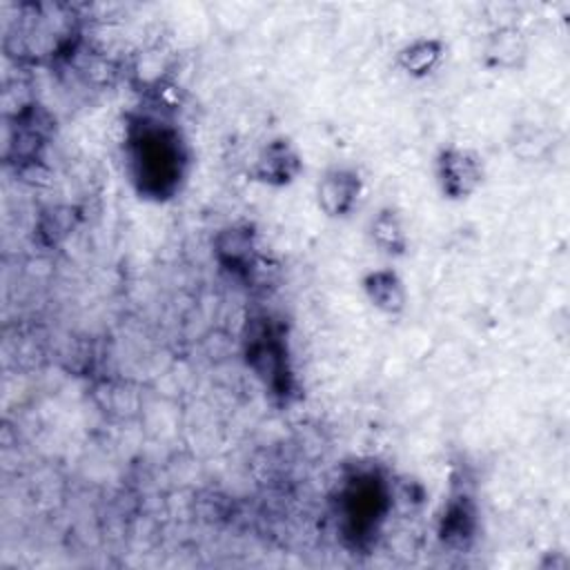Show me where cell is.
Returning <instances> with one entry per match:
<instances>
[{"label": "cell", "mask_w": 570, "mask_h": 570, "mask_svg": "<svg viewBox=\"0 0 570 570\" xmlns=\"http://www.w3.org/2000/svg\"><path fill=\"white\" fill-rule=\"evenodd\" d=\"M305 165L298 147L287 136H272L258 147L247 176L263 187L281 189L296 183Z\"/></svg>", "instance_id": "52a82bcc"}, {"label": "cell", "mask_w": 570, "mask_h": 570, "mask_svg": "<svg viewBox=\"0 0 570 570\" xmlns=\"http://www.w3.org/2000/svg\"><path fill=\"white\" fill-rule=\"evenodd\" d=\"M528 56V42L521 29L505 24L494 29L483 47V65L488 69H501L512 71L523 65Z\"/></svg>", "instance_id": "4fadbf2b"}, {"label": "cell", "mask_w": 570, "mask_h": 570, "mask_svg": "<svg viewBox=\"0 0 570 570\" xmlns=\"http://www.w3.org/2000/svg\"><path fill=\"white\" fill-rule=\"evenodd\" d=\"M367 236H370L372 245L383 256H390V258L405 256V252L410 247V234H407L405 218L392 205H383L381 209H376V214L370 218Z\"/></svg>", "instance_id": "7c38bea8"}, {"label": "cell", "mask_w": 570, "mask_h": 570, "mask_svg": "<svg viewBox=\"0 0 570 570\" xmlns=\"http://www.w3.org/2000/svg\"><path fill=\"white\" fill-rule=\"evenodd\" d=\"M212 252L218 267L236 281L249 283L258 272V265H261L258 232L247 220H238L220 227L214 234Z\"/></svg>", "instance_id": "5b68a950"}, {"label": "cell", "mask_w": 570, "mask_h": 570, "mask_svg": "<svg viewBox=\"0 0 570 570\" xmlns=\"http://www.w3.org/2000/svg\"><path fill=\"white\" fill-rule=\"evenodd\" d=\"M363 191L365 183L356 167L332 165L316 180V207L332 220H347L358 209Z\"/></svg>", "instance_id": "8992f818"}, {"label": "cell", "mask_w": 570, "mask_h": 570, "mask_svg": "<svg viewBox=\"0 0 570 570\" xmlns=\"http://www.w3.org/2000/svg\"><path fill=\"white\" fill-rule=\"evenodd\" d=\"M361 289L370 305L385 316H399L407 305V287L401 274L392 267L365 272L361 278Z\"/></svg>", "instance_id": "30bf717a"}, {"label": "cell", "mask_w": 570, "mask_h": 570, "mask_svg": "<svg viewBox=\"0 0 570 570\" xmlns=\"http://www.w3.org/2000/svg\"><path fill=\"white\" fill-rule=\"evenodd\" d=\"M122 142L125 169L140 198L163 203L180 191L191 167V151L174 120L156 114L131 116Z\"/></svg>", "instance_id": "6da1fadb"}, {"label": "cell", "mask_w": 570, "mask_h": 570, "mask_svg": "<svg viewBox=\"0 0 570 570\" xmlns=\"http://www.w3.org/2000/svg\"><path fill=\"white\" fill-rule=\"evenodd\" d=\"M73 218H76V212L71 209V207H51L45 216H42V220H40V227H38V232L40 234H49L51 229H53V243L58 240V238H62V236H67L71 229H73Z\"/></svg>", "instance_id": "5bb4252c"}, {"label": "cell", "mask_w": 570, "mask_h": 570, "mask_svg": "<svg viewBox=\"0 0 570 570\" xmlns=\"http://www.w3.org/2000/svg\"><path fill=\"white\" fill-rule=\"evenodd\" d=\"M7 136V158L13 154L18 163L33 165L40 160L49 131H51V118L47 111L27 107L20 114H16V125H9Z\"/></svg>", "instance_id": "9c48e42d"}, {"label": "cell", "mask_w": 570, "mask_h": 570, "mask_svg": "<svg viewBox=\"0 0 570 570\" xmlns=\"http://www.w3.org/2000/svg\"><path fill=\"white\" fill-rule=\"evenodd\" d=\"M445 51H448V45L441 38L419 36V38L405 42L394 53V65L403 76H407L412 80H423L441 67Z\"/></svg>", "instance_id": "8fae6325"}, {"label": "cell", "mask_w": 570, "mask_h": 570, "mask_svg": "<svg viewBox=\"0 0 570 570\" xmlns=\"http://www.w3.org/2000/svg\"><path fill=\"white\" fill-rule=\"evenodd\" d=\"M485 180V163L479 151L463 145H445L434 156V183L445 200L470 198Z\"/></svg>", "instance_id": "277c9868"}, {"label": "cell", "mask_w": 570, "mask_h": 570, "mask_svg": "<svg viewBox=\"0 0 570 570\" xmlns=\"http://www.w3.org/2000/svg\"><path fill=\"white\" fill-rule=\"evenodd\" d=\"M479 530V505L465 488L450 492L439 517L436 537L445 548L468 550Z\"/></svg>", "instance_id": "ba28073f"}, {"label": "cell", "mask_w": 570, "mask_h": 570, "mask_svg": "<svg viewBox=\"0 0 570 570\" xmlns=\"http://www.w3.org/2000/svg\"><path fill=\"white\" fill-rule=\"evenodd\" d=\"M243 356L274 401H292L296 394V376L292 370L287 332L278 318L269 314L249 318L243 338Z\"/></svg>", "instance_id": "3957f363"}, {"label": "cell", "mask_w": 570, "mask_h": 570, "mask_svg": "<svg viewBox=\"0 0 570 570\" xmlns=\"http://www.w3.org/2000/svg\"><path fill=\"white\" fill-rule=\"evenodd\" d=\"M332 503L341 537L350 546L363 548L379 534L392 508V490L381 472L356 470L343 476Z\"/></svg>", "instance_id": "7a4b0ae2"}]
</instances>
